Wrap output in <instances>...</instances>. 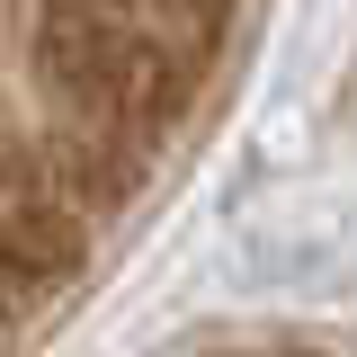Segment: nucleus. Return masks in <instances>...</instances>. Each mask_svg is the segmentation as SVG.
I'll use <instances>...</instances> for the list:
<instances>
[{"instance_id": "obj_1", "label": "nucleus", "mask_w": 357, "mask_h": 357, "mask_svg": "<svg viewBox=\"0 0 357 357\" xmlns=\"http://www.w3.org/2000/svg\"><path fill=\"white\" fill-rule=\"evenodd\" d=\"M250 36V18H0V357L126 250Z\"/></svg>"}, {"instance_id": "obj_2", "label": "nucleus", "mask_w": 357, "mask_h": 357, "mask_svg": "<svg viewBox=\"0 0 357 357\" xmlns=\"http://www.w3.org/2000/svg\"><path fill=\"white\" fill-rule=\"evenodd\" d=\"M178 357H357L349 340H312V331H241V340H206Z\"/></svg>"}]
</instances>
